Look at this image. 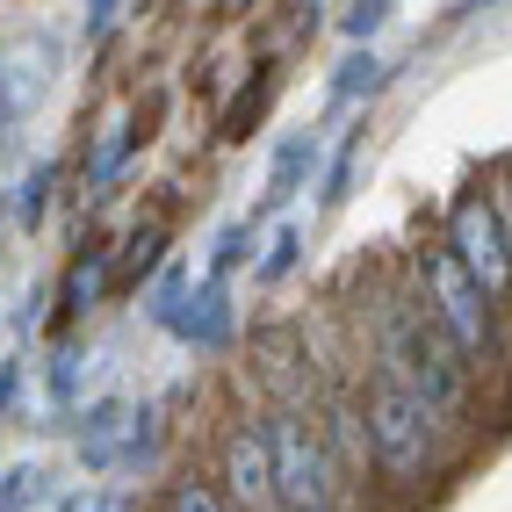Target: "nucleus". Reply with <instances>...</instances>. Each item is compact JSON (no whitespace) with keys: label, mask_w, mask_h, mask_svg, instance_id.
<instances>
[{"label":"nucleus","mask_w":512,"mask_h":512,"mask_svg":"<svg viewBox=\"0 0 512 512\" xmlns=\"http://www.w3.org/2000/svg\"><path fill=\"white\" fill-rule=\"evenodd\" d=\"M109 267H116L109 246H87L73 267H65V282H58V325H73V318L94 311V296H101V282H109Z\"/></svg>","instance_id":"9d476101"},{"label":"nucleus","mask_w":512,"mask_h":512,"mask_svg":"<svg viewBox=\"0 0 512 512\" xmlns=\"http://www.w3.org/2000/svg\"><path fill=\"white\" fill-rule=\"evenodd\" d=\"M195 296V275H188V267L174 260V267H159V275H152V289H145V318L159 325V332H174V318H181V303Z\"/></svg>","instance_id":"f8f14e48"},{"label":"nucleus","mask_w":512,"mask_h":512,"mask_svg":"<svg viewBox=\"0 0 512 512\" xmlns=\"http://www.w3.org/2000/svg\"><path fill=\"white\" fill-rule=\"evenodd\" d=\"M390 87V65L375 58V51H347L339 58V73H332V109H354V101H375Z\"/></svg>","instance_id":"9b49d317"},{"label":"nucleus","mask_w":512,"mask_h":512,"mask_svg":"<svg viewBox=\"0 0 512 512\" xmlns=\"http://www.w3.org/2000/svg\"><path fill=\"white\" fill-rule=\"evenodd\" d=\"M267 94H275V73H267V65H260V73H253L246 87H238V101L224 109V130H217V138H231V145H238V138H253L246 123H253V116L267 109Z\"/></svg>","instance_id":"a211bd4d"},{"label":"nucleus","mask_w":512,"mask_h":512,"mask_svg":"<svg viewBox=\"0 0 512 512\" xmlns=\"http://www.w3.org/2000/svg\"><path fill=\"white\" fill-rule=\"evenodd\" d=\"M455 260H462V275L484 289L491 303H505L512 296V246H505V217H498V202L476 188V195H462L455 210H448V238H440Z\"/></svg>","instance_id":"423d86ee"},{"label":"nucleus","mask_w":512,"mask_h":512,"mask_svg":"<svg viewBox=\"0 0 512 512\" xmlns=\"http://www.w3.org/2000/svg\"><path fill=\"white\" fill-rule=\"evenodd\" d=\"M73 448H80V469H94V476L152 469V462H159V412H152V404L101 397V404H87V412H80Z\"/></svg>","instance_id":"20e7f679"},{"label":"nucleus","mask_w":512,"mask_h":512,"mask_svg":"<svg viewBox=\"0 0 512 512\" xmlns=\"http://www.w3.org/2000/svg\"><path fill=\"white\" fill-rule=\"evenodd\" d=\"M15 375H22V361H0V412L15 404Z\"/></svg>","instance_id":"bb28decb"},{"label":"nucleus","mask_w":512,"mask_h":512,"mask_svg":"<svg viewBox=\"0 0 512 512\" xmlns=\"http://www.w3.org/2000/svg\"><path fill=\"white\" fill-rule=\"evenodd\" d=\"M231 332H238V303H231V289L202 275L195 296L181 303V318H174V339H181V347H195V354H224Z\"/></svg>","instance_id":"1a4fd4ad"},{"label":"nucleus","mask_w":512,"mask_h":512,"mask_svg":"<svg viewBox=\"0 0 512 512\" xmlns=\"http://www.w3.org/2000/svg\"><path fill=\"white\" fill-rule=\"evenodd\" d=\"M383 22H390V8H383V0H361V8H339V29L354 37V51H368V37H375Z\"/></svg>","instance_id":"393cba45"},{"label":"nucleus","mask_w":512,"mask_h":512,"mask_svg":"<svg viewBox=\"0 0 512 512\" xmlns=\"http://www.w3.org/2000/svg\"><path fill=\"white\" fill-rule=\"evenodd\" d=\"M217 469H224V491L246 505V512H282L275 498V455H267V426H231L224 448H217Z\"/></svg>","instance_id":"0eeeda50"},{"label":"nucleus","mask_w":512,"mask_h":512,"mask_svg":"<svg viewBox=\"0 0 512 512\" xmlns=\"http://www.w3.org/2000/svg\"><path fill=\"white\" fill-rule=\"evenodd\" d=\"M51 498V476L37 462H15L8 476H0V512H37Z\"/></svg>","instance_id":"6ab92c4d"},{"label":"nucleus","mask_w":512,"mask_h":512,"mask_svg":"<svg viewBox=\"0 0 512 512\" xmlns=\"http://www.w3.org/2000/svg\"><path fill=\"white\" fill-rule=\"evenodd\" d=\"M325 448L339 469H368V412H354V404H332V433H325Z\"/></svg>","instance_id":"ddd939ff"},{"label":"nucleus","mask_w":512,"mask_h":512,"mask_svg":"<svg viewBox=\"0 0 512 512\" xmlns=\"http://www.w3.org/2000/svg\"><path fill=\"white\" fill-rule=\"evenodd\" d=\"M253 238H260V231H253V217H238V224H224V231L210 238V282H224L238 260H253Z\"/></svg>","instance_id":"412c9836"},{"label":"nucleus","mask_w":512,"mask_h":512,"mask_svg":"<svg viewBox=\"0 0 512 512\" xmlns=\"http://www.w3.org/2000/svg\"><path fill=\"white\" fill-rule=\"evenodd\" d=\"M116 0H94V8H87V37H109V29H116Z\"/></svg>","instance_id":"a878e982"},{"label":"nucleus","mask_w":512,"mask_h":512,"mask_svg":"<svg viewBox=\"0 0 512 512\" xmlns=\"http://www.w3.org/2000/svg\"><path fill=\"white\" fill-rule=\"evenodd\" d=\"M51 181H58V166H51V159H37V166H29V181L15 188V202H8V217H15L22 231H37V224H44V202H51Z\"/></svg>","instance_id":"aec40b11"},{"label":"nucleus","mask_w":512,"mask_h":512,"mask_svg":"<svg viewBox=\"0 0 512 512\" xmlns=\"http://www.w3.org/2000/svg\"><path fill=\"white\" fill-rule=\"evenodd\" d=\"M419 282H426V311L440 318V332L455 339L462 361H491L498 332H491V296L462 275V260L448 246H426L419 253Z\"/></svg>","instance_id":"39448f33"},{"label":"nucleus","mask_w":512,"mask_h":512,"mask_svg":"<svg viewBox=\"0 0 512 512\" xmlns=\"http://www.w3.org/2000/svg\"><path fill=\"white\" fill-rule=\"evenodd\" d=\"M375 339H383V375L426 404V419L462 412V354H455V339L440 332V318L426 303L390 296L383 318H375Z\"/></svg>","instance_id":"f257e3e1"},{"label":"nucleus","mask_w":512,"mask_h":512,"mask_svg":"<svg viewBox=\"0 0 512 512\" xmlns=\"http://www.w3.org/2000/svg\"><path fill=\"white\" fill-rule=\"evenodd\" d=\"M361 412H368L375 469H383L390 484H426V469H433V419H426V404L412 390H397L390 375H375Z\"/></svg>","instance_id":"f03ea898"},{"label":"nucleus","mask_w":512,"mask_h":512,"mask_svg":"<svg viewBox=\"0 0 512 512\" xmlns=\"http://www.w3.org/2000/svg\"><path fill=\"white\" fill-rule=\"evenodd\" d=\"M296 260H303V224H275V238H267V253L253 260V282L260 289H275L296 275Z\"/></svg>","instance_id":"dca6fc26"},{"label":"nucleus","mask_w":512,"mask_h":512,"mask_svg":"<svg viewBox=\"0 0 512 512\" xmlns=\"http://www.w3.org/2000/svg\"><path fill=\"white\" fill-rule=\"evenodd\" d=\"M361 145H368V123H361V130H347V138H339V152H332V166H325V188H318V202H325V210H339V202L354 195V166H361Z\"/></svg>","instance_id":"f3484780"},{"label":"nucleus","mask_w":512,"mask_h":512,"mask_svg":"<svg viewBox=\"0 0 512 512\" xmlns=\"http://www.w3.org/2000/svg\"><path fill=\"white\" fill-rule=\"evenodd\" d=\"M159 246H166L159 231H138V238H130V253L116 260V275H123V282H152V275H159Z\"/></svg>","instance_id":"4be33fe9"},{"label":"nucleus","mask_w":512,"mask_h":512,"mask_svg":"<svg viewBox=\"0 0 512 512\" xmlns=\"http://www.w3.org/2000/svg\"><path fill=\"white\" fill-rule=\"evenodd\" d=\"M80 383H87V354L65 339V347H51V368H44V397H51V412H73L80 404Z\"/></svg>","instance_id":"4468645a"},{"label":"nucleus","mask_w":512,"mask_h":512,"mask_svg":"<svg viewBox=\"0 0 512 512\" xmlns=\"http://www.w3.org/2000/svg\"><path fill=\"white\" fill-rule=\"evenodd\" d=\"M138 138H145V130H130V123H109V138H101V152H94V166H87L94 195H109V188L123 181V166H130V152H138Z\"/></svg>","instance_id":"2eb2a0df"},{"label":"nucleus","mask_w":512,"mask_h":512,"mask_svg":"<svg viewBox=\"0 0 512 512\" xmlns=\"http://www.w3.org/2000/svg\"><path fill=\"white\" fill-rule=\"evenodd\" d=\"M58 512H138L116 484H80V491H65L58 498Z\"/></svg>","instance_id":"5701e85b"},{"label":"nucleus","mask_w":512,"mask_h":512,"mask_svg":"<svg viewBox=\"0 0 512 512\" xmlns=\"http://www.w3.org/2000/svg\"><path fill=\"white\" fill-rule=\"evenodd\" d=\"M318 159H325V138H318V130H296V138H282V145H275V166H267V188H260V202H253V231H260V217L289 210V202H296L303 188H311Z\"/></svg>","instance_id":"6e6552de"},{"label":"nucleus","mask_w":512,"mask_h":512,"mask_svg":"<svg viewBox=\"0 0 512 512\" xmlns=\"http://www.w3.org/2000/svg\"><path fill=\"white\" fill-rule=\"evenodd\" d=\"M260 426H267V455H275V498H282V512H332L339 462L325 448V433L303 426L296 412H275Z\"/></svg>","instance_id":"7ed1b4c3"},{"label":"nucleus","mask_w":512,"mask_h":512,"mask_svg":"<svg viewBox=\"0 0 512 512\" xmlns=\"http://www.w3.org/2000/svg\"><path fill=\"white\" fill-rule=\"evenodd\" d=\"M166 512H231L217 484H195V476H181L174 491H166Z\"/></svg>","instance_id":"b1692460"}]
</instances>
